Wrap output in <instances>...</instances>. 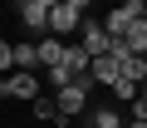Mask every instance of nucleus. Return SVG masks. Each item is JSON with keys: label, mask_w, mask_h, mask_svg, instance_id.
<instances>
[{"label": "nucleus", "mask_w": 147, "mask_h": 128, "mask_svg": "<svg viewBox=\"0 0 147 128\" xmlns=\"http://www.w3.org/2000/svg\"><path fill=\"white\" fill-rule=\"evenodd\" d=\"M88 89H93V74L74 79L69 89H59V94H54V103H59V123H54V128H69L74 118H79V113L88 108Z\"/></svg>", "instance_id": "f257e3e1"}, {"label": "nucleus", "mask_w": 147, "mask_h": 128, "mask_svg": "<svg viewBox=\"0 0 147 128\" xmlns=\"http://www.w3.org/2000/svg\"><path fill=\"white\" fill-rule=\"evenodd\" d=\"M84 10H88L84 0H54V15H49V35H59V39H64V35H74V30H84V20H88Z\"/></svg>", "instance_id": "f03ea898"}, {"label": "nucleus", "mask_w": 147, "mask_h": 128, "mask_svg": "<svg viewBox=\"0 0 147 128\" xmlns=\"http://www.w3.org/2000/svg\"><path fill=\"white\" fill-rule=\"evenodd\" d=\"M15 15H20V25H25V30H34V35H49L54 0H20V5H15Z\"/></svg>", "instance_id": "7ed1b4c3"}, {"label": "nucleus", "mask_w": 147, "mask_h": 128, "mask_svg": "<svg viewBox=\"0 0 147 128\" xmlns=\"http://www.w3.org/2000/svg\"><path fill=\"white\" fill-rule=\"evenodd\" d=\"M79 44H84L93 59H103V54L113 49V35L103 30V20H93V15H88V20H84V30H79Z\"/></svg>", "instance_id": "20e7f679"}, {"label": "nucleus", "mask_w": 147, "mask_h": 128, "mask_svg": "<svg viewBox=\"0 0 147 128\" xmlns=\"http://www.w3.org/2000/svg\"><path fill=\"white\" fill-rule=\"evenodd\" d=\"M0 94H5V99H25V103L44 99V89H39V79H34V74H5Z\"/></svg>", "instance_id": "39448f33"}, {"label": "nucleus", "mask_w": 147, "mask_h": 128, "mask_svg": "<svg viewBox=\"0 0 147 128\" xmlns=\"http://www.w3.org/2000/svg\"><path fill=\"white\" fill-rule=\"evenodd\" d=\"M123 79V59H113V54H103V59H93V84H103V89H113Z\"/></svg>", "instance_id": "423d86ee"}, {"label": "nucleus", "mask_w": 147, "mask_h": 128, "mask_svg": "<svg viewBox=\"0 0 147 128\" xmlns=\"http://www.w3.org/2000/svg\"><path fill=\"white\" fill-rule=\"evenodd\" d=\"M64 54H69V44H64L59 35H44V39H39V64H44V69H59Z\"/></svg>", "instance_id": "0eeeda50"}, {"label": "nucleus", "mask_w": 147, "mask_h": 128, "mask_svg": "<svg viewBox=\"0 0 147 128\" xmlns=\"http://www.w3.org/2000/svg\"><path fill=\"white\" fill-rule=\"evenodd\" d=\"M88 128H127V123H123V113H118L113 103H103V108H93V123H88Z\"/></svg>", "instance_id": "6e6552de"}, {"label": "nucleus", "mask_w": 147, "mask_h": 128, "mask_svg": "<svg viewBox=\"0 0 147 128\" xmlns=\"http://www.w3.org/2000/svg\"><path fill=\"white\" fill-rule=\"evenodd\" d=\"M30 113H34L39 123H44V118H49V123H59V103H54V94H44V99H34V103H30Z\"/></svg>", "instance_id": "1a4fd4ad"}, {"label": "nucleus", "mask_w": 147, "mask_h": 128, "mask_svg": "<svg viewBox=\"0 0 147 128\" xmlns=\"http://www.w3.org/2000/svg\"><path fill=\"white\" fill-rule=\"evenodd\" d=\"M127 128H147V123H132V118H127Z\"/></svg>", "instance_id": "9d476101"}, {"label": "nucleus", "mask_w": 147, "mask_h": 128, "mask_svg": "<svg viewBox=\"0 0 147 128\" xmlns=\"http://www.w3.org/2000/svg\"><path fill=\"white\" fill-rule=\"evenodd\" d=\"M142 20H147V5H142Z\"/></svg>", "instance_id": "9b49d317"}]
</instances>
